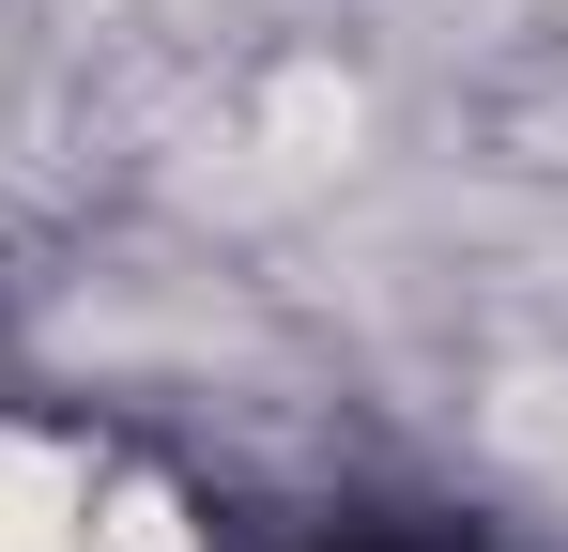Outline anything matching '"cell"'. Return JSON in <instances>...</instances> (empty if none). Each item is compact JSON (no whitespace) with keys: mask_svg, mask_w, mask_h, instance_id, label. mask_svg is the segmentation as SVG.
<instances>
[{"mask_svg":"<svg viewBox=\"0 0 568 552\" xmlns=\"http://www.w3.org/2000/svg\"><path fill=\"white\" fill-rule=\"evenodd\" d=\"M338 552H476V538H462V522H354Z\"/></svg>","mask_w":568,"mask_h":552,"instance_id":"obj_1","label":"cell"}]
</instances>
